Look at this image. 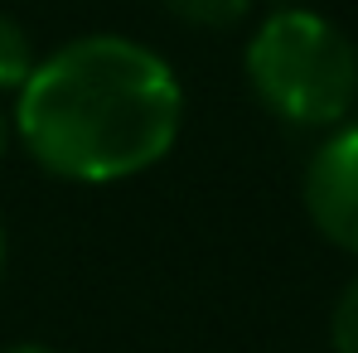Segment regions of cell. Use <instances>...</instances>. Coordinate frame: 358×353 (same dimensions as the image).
<instances>
[{
  "label": "cell",
  "instance_id": "ba28073f",
  "mask_svg": "<svg viewBox=\"0 0 358 353\" xmlns=\"http://www.w3.org/2000/svg\"><path fill=\"white\" fill-rule=\"evenodd\" d=\"M5 257H10V247H5V223H0V281H5Z\"/></svg>",
  "mask_w": 358,
  "mask_h": 353
},
{
  "label": "cell",
  "instance_id": "7a4b0ae2",
  "mask_svg": "<svg viewBox=\"0 0 358 353\" xmlns=\"http://www.w3.org/2000/svg\"><path fill=\"white\" fill-rule=\"evenodd\" d=\"M247 82L257 102L286 126L334 131L358 102V49L354 39L315 15L286 5L257 24L247 39Z\"/></svg>",
  "mask_w": 358,
  "mask_h": 353
},
{
  "label": "cell",
  "instance_id": "6da1fadb",
  "mask_svg": "<svg viewBox=\"0 0 358 353\" xmlns=\"http://www.w3.org/2000/svg\"><path fill=\"white\" fill-rule=\"evenodd\" d=\"M184 87L150 44L83 34L34 63L15 92V131L34 165L73 184L155 170L179 141Z\"/></svg>",
  "mask_w": 358,
  "mask_h": 353
},
{
  "label": "cell",
  "instance_id": "3957f363",
  "mask_svg": "<svg viewBox=\"0 0 358 353\" xmlns=\"http://www.w3.org/2000/svg\"><path fill=\"white\" fill-rule=\"evenodd\" d=\"M300 194L315 233L358 257V121H339L315 145Z\"/></svg>",
  "mask_w": 358,
  "mask_h": 353
},
{
  "label": "cell",
  "instance_id": "52a82bcc",
  "mask_svg": "<svg viewBox=\"0 0 358 353\" xmlns=\"http://www.w3.org/2000/svg\"><path fill=\"white\" fill-rule=\"evenodd\" d=\"M5 353H59V349H49V344H15V349H5Z\"/></svg>",
  "mask_w": 358,
  "mask_h": 353
},
{
  "label": "cell",
  "instance_id": "277c9868",
  "mask_svg": "<svg viewBox=\"0 0 358 353\" xmlns=\"http://www.w3.org/2000/svg\"><path fill=\"white\" fill-rule=\"evenodd\" d=\"M34 63H39V54H34L24 24L0 10V92H20L24 78L34 73Z\"/></svg>",
  "mask_w": 358,
  "mask_h": 353
},
{
  "label": "cell",
  "instance_id": "9c48e42d",
  "mask_svg": "<svg viewBox=\"0 0 358 353\" xmlns=\"http://www.w3.org/2000/svg\"><path fill=\"white\" fill-rule=\"evenodd\" d=\"M0 155H5V121H0Z\"/></svg>",
  "mask_w": 358,
  "mask_h": 353
},
{
  "label": "cell",
  "instance_id": "8992f818",
  "mask_svg": "<svg viewBox=\"0 0 358 353\" xmlns=\"http://www.w3.org/2000/svg\"><path fill=\"white\" fill-rule=\"evenodd\" d=\"M329 344H334V353H358V276L339 291V300H334Z\"/></svg>",
  "mask_w": 358,
  "mask_h": 353
},
{
  "label": "cell",
  "instance_id": "5b68a950",
  "mask_svg": "<svg viewBox=\"0 0 358 353\" xmlns=\"http://www.w3.org/2000/svg\"><path fill=\"white\" fill-rule=\"evenodd\" d=\"M165 10L189 29H233L247 20L252 0H165Z\"/></svg>",
  "mask_w": 358,
  "mask_h": 353
}]
</instances>
